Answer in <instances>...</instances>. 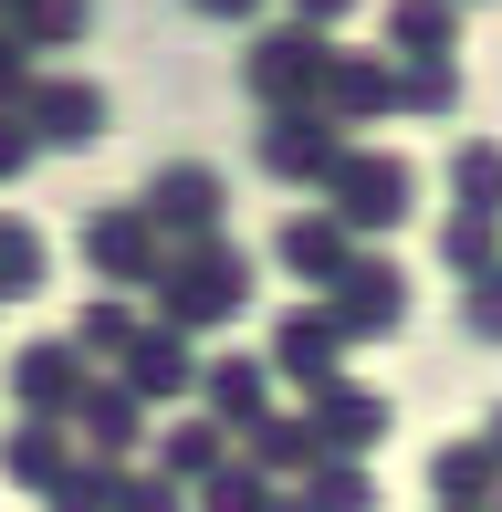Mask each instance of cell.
Masks as SVG:
<instances>
[{"label": "cell", "mask_w": 502, "mask_h": 512, "mask_svg": "<svg viewBox=\"0 0 502 512\" xmlns=\"http://www.w3.org/2000/svg\"><path fill=\"white\" fill-rule=\"evenodd\" d=\"M346 241H356V230H346V220H335V209H325V220H293L283 241H272V262H283L293 283H325V272L346 262Z\"/></svg>", "instance_id": "d6986e66"}, {"label": "cell", "mask_w": 502, "mask_h": 512, "mask_svg": "<svg viewBox=\"0 0 502 512\" xmlns=\"http://www.w3.org/2000/svg\"><path fill=\"white\" fill-rule=\"evenodd\" d=\"M32 147H42V136H32V115H21V105H0V178H21V168H32Z\"/></svg>", "instance_id": "4dcf8cb0"}, {"label": "cell", "mask_w": 502, "mask_h": 512, "mask_svg": "<svg viewBox=\"0 0 502 512\" xmlns=\"http://www.w3.org/2000/svg\"><path fill=\"white\" fill-rule=\"evenodd\" d=\"M105 512H189V502H178L168 471H116V502H105Z\"/></svg>", "instance_id": "83f0119b"}, {"label": "cell", "mask_w": 502, "mask_h": 512, "mask_svg": "<svg viewBox=\"0 0 502 512\" xmlns=\"http://www.w3.org/2000/svg\"><path fill=\"white\" fill-rule=\"evenodd\" d=\"M325 293H335L325 314H335V335H346V345H356V335H398V314H408V272L387 262V251H346V262L325 272Z\"/></svg>", "instance_id": "277c9868"}, {"label": "cell", "mask_w": 502, "mask_h": 512, "mask_svg": "<svg viewBox=\"0 0 502 512\" xmlns=\"http://www.w3.org/2000/svg\"><path fill=\"white\" fill-rule=\"evenodd\" d=\"M492 512H502V481H492Z\"/></svg>", "instance_id": "74e56055"}, {"label": "cell", "mask_w": 502, "mask_h": 512, "mask_svg": "<svg viewBox=\"0 0 502 512\" xmlns=\"http://www.w3.org/2000/svg\"><path fill=\"white\" fill-rule=\"evenodd\" d=\"M84 377H95V356H84L74 335H63V345H21V356H11V398H21V408H53V418L74 408Z\"/></svg>", "instance_id": "7c38bea8"}, {"label": "cell", "mask_w": 502, "mask_h": 512, "mask_svg": "<svg viewBox=\"0 0 502 512\" xmlns=\"http://www.w3.org/2000/svg\"><path fill=\"white\" fill-rule=\"evenodd\" d=\"M74 345H84V356H126V345H136V314L116 304V293H105V304L84 314V335H74Z\"/></svg>", "instance_id": "f1b7e54d"}, {"label": "cell", "mask_w": 502, "mask_h": 512, "mask_svg": "<svg viewBox=\"0 0 502 512\" xmlns=\"http://www.w3.org/2000/svg\"><path fill=\"white\" fill-rule=\"evenodd\" d=\"M189 11H210V21H251L262 0H189Z\"/></svg>", "instance_id": "836d02e7"}, {"label": "cell", "mask_w": 502, "mask_h": 512, "mask_svg": "<svg viewBox=\"0 0 502 512\" xmlns=\"http://www.w3.org/2000/svg\"><path fill=\"white\" fill-rule=\"evenodd\" d=\"M21 115H32L42 147H95V136H105V95L84 74H32V84H21Z\"/></svg>", "instance_id": "52a82bcc"}, {"label": "cell", "mask_w": 502, "mask_h": 512, "mask_svg": "<svg viewBox=\"0 0 502 512\" xmlns=\"http://www.w3.org/2000/svg\"><path fill=\"white\" fill-rule=\"evenodd\" d=\"M450 189H461V209H502V147H461Z\"/></svg>", "instance_id": "4316f807"}, {"label": "cell", "mask_w": 502, "mask_h": 512, "mask_svg": "<svg viewBox=\"0 0 502 512\" xmlns=\"http://www.w3.org/2000/svg\"><path fill=\"white\" fill-rule=\"evenodd\" d=\"M335 147H346L335 115H314V105H262V147H251V157H262L272 189H325Z\"/></svg>", "instance_id": "7a4b0ae2"}, {"label": "cell", "mask_w": 502, "mask_h": 512, "mask_svg": "<svg viewBox=\"0 0 502 512\" xmlns=\"http://www.w3.org/2000/svg\"><path fill=\"white\" fill-rule=\"evenodd\" d=\"M42 272H53L42 230L32 220H0V293H42Z\"/></svg>", "instance_id": "484cf974"}, {"label": "cell", "mask_w": 502, "mask_h": 512, "mask_svg": "<svg viewBox=\"0 0 502 512\" xmlns=\"http://www.w3.org/2000/svg\"><path fill=\"white\" fill-rule=\"evenodd\" d=\"M492 481H502L492 439H440V460H429V492L440 502H492Z\"/></svg>", "instance_id": "ffe728a7"}, {"label": "cell", "mask_w": 502, "mask_h": 512, "mask_svg": "<svg viewBox=\"0 0 502 512\" xmlns=\"http://www.w3.org/2000/svg\"><path fill=\"white\" fill-rule=\"evenodd\" d=\"M147 293H157V324H178V335H210V324H231V314H241L251 262L220 241V230H199V241H168V251H157Z\"/></svg>", "instance_id": "6da1fadb"}, {"label": "cell", "mask_w": 502, "mask_h": 512, "mask_svg": "<svg viewBox=\"0 0 502 512\" xmlns=\"http://www.w3.org/2000/svg\"><path fill=\"white\" fill-rule=\"evenodd\" d=\"M241 429H251V460H262V471H283V481L314 460V429H304V418H272V408H262V418H241Z\"/></svg>", "instance_id": "d4e9b609"}, {"label": "cell", "mask_w": 502, "mask_h": 512, "mask_svg": "<svg viewBox=\"0 0 502 512\" xmlns=\"http://www.w3.org/2000/svg\"><path fill=\"white\" fill-rule=\"evenodd\" d=\"M105 502H116V460L74 439V450H63V471L42 481V512H105Z\"/></svg>", "instance_id": "9a60e30c"}, {"label": "cell", "mask_w": 502, "mask_h": 512, "mask_svg": "<svg viewBox=\"0 0 502 512\" xmlns=\"http://www.w3.org/2000/svg\"><path fill=\"white\" fill-rule=\"evenodd\" d=\"M482 262H502V209H450L440 220V272H482Z\"/></svg>", "instance_id": "7402d4cb"}, {"label": "cell", "mask_w": 502, "mask_h": 512, "mask_svg": "<svg viewBox=\"0 0 502 512\" xmlns=\"http://www.w3.org/2000/svg\"><path fill=\"white\" fill-rule=\"evenodd\" d=\"M136 209H147L157 241H199V230L231 220V178H220L210 157H168V168L147 178V199H136Z\"/></svg>", "instance_id": "3957f363"}, {"label": "cell", "mask_w": 502, "mask_h": 512, "mask_svg": "<svg viewBox=\"0 0 502 512\" xmlns=\"http://www.w3.org/2000/svg\"><path fill=\"white\" fill-rule=\"evenodd\" d=\"M387 53H461V0H398L387 11Z\"/></svg>", "instance_id": "44dd1931"}, {"label": "cell", "mask_w": 502, "mask_h": 512, "mask_svg": "<svg viewBox=\"0 0 502 512\" xmlns=\"http://www.w3.org/2000/svg\"><path fill=\"white\" fill-rule=\"evenodd\" d=\"M189 492H199V512H262V502H272V471H262V460H231V450H220L210 471L189 481Z\"/></svg>", "instance_id": "603a6c76"}, {"label": "cell", "mask_w": 502, "mask_h": 512, "mask_svg": "<svg viewBox=\"0 0 502 512\" xmlns=\"http://www.w3.org/2000/svg\"><path fill=\"white\" fill-rule=\"evenodd\" d=\"M325 199H335V220L346 230H387L408 199H419V178H408V157H367V147H335V168H325Z\"/></svg>", "instance_id": "5b68a950"}, {"label": "cell", "mask_w": 502, "mask_h": 512, "mask_svg": "<svg viewBox=\"0 0 502 512\" xmlns=\"http://www.w3.org/2000/svg\"><path fill=\"white\" fill-rule=\"evenodd\" d=\"M440 512H482V502H440Z\"/></svg>", "instance_id": "8d00e7d4"}, {"label": "cell", "mask_w": 502, "mask_h": 512, "mask_svg": "<svg viewBox=\"0 0 502 512\" xmlns=\"http://www.w3.org/2000/svg\"><path fill=\"white\" fill-rule=\"evenodd\" d=\"M21 84H32V63H21V32L0 21V105H21Z\"/></svg>", "instance_id": "1f68e13d"}, {"label": "cell", "mask_w": 502, "mask_h": 512, "mask_svg": "<svg viewBox=\"0 0 502 512\" xmlns=\"http://www.w3.org/2000/svg\"><path fill=\"white\" fill-rule=\"evenodd\" d=\"M63 450H74V418H53V408H21V418H11V439H0V471H11L21 492H42V481L63 471Z\"/></svg>", "instance_id": "4fadbf2b"}, {"label": "cell", "mask_w": 502, "mask_h": 512, "mask_svg": "<svg viewBox=\"0 0 502 512\" xmlns=\"http://www.w3.org/2000/svg\"><path fill=\"white\" fill-rule=\"evenodd\" d=\"M63 418H74V439H84V450H105V460H126L136 439H147V398H136L126 377H84Z\"/></svg>", "instance_id": "ba28073f"}, {"label": "cell", "mask_w": 502, "mask_h": 512, "mask_svg": "<svg viewBox=\"0 0 502 512\" xmlns=\"http://www.w3.org/2000/svg\"><path fill=\"white\" fill-rule=\"evenodd\" d=\"M0 21L21 32V53H74L84 21H95V0H11Z\"/></svg>", "instance_id": "ac0fdd59"}, {"label": "cell", "mask_w": 502, "mask_h": 512, "mask_svg": "<svg viewBox=\"0 0 502 512\" xmlns=\"http://www.w3.org/2000/svg\"><path fill=\"white\" fill-rule=\"evenodd\" d=\"M157 230H147V209H95V220H84V262L105 272V283H147L157 272Z\"/></svg>", "instance_id": "30bf717a"}, {"label": "cell", "mask_w": 502, "mask_h": 512, "mask_svg": "<svg viewBox=\"0 0 502 512\" xmlns=\"http://www.w3.org/2000/svg\"><path fill=\"white\" fill-rule=\"evenodd\" d=\"M482 439H492V460H502V408H492V429H482Z\"/></svg>", "instance_id": "d590c367"}, {"label": "cell", "mask_w": 502, "mask_h": 512, "mask_svg": "<svg viewBox=\"0 0 502 512\" xmlns=\"http://www.w3.org/2000/svg\"><path fill=\"white\" fill-rule=\"evenodd\" d=\"M304 429H314V450H377L387 439V398H367V387H346V377H314L304 387Z\"/></svg>", "instance_id": "9c48e42d"}, {"label": "cell", "mask_w": 502, "mask_h": 512, "mask_svg": "<svg viewBox=\"0 0 502 512\" xmlns=\"http://www.w3.org/2000/svg\"><path fill=\"white\" fill-rule=\"evenodd\" d=\"M293 481H304V502H314V512H377V481L356 471V450H314Z\"/></svg>", "instance_id": "e0dca14e"}, {"label": "cell", "mask_w": 502, "mask_h": 512, "mask_svg": "<svg viewBox=\"0 0 502 512\" xmlns=\"http://www.w3.org/2000/svg\"><path fill=\"white\" fill-rule=\"evenodd\" d=\"M262 512H314V502H283V492H272V502H262Z\"/></svg>", "instance_id": "e575fe53"}, {"label": "cell", "mask_w": 502, "mask_h": 512, "mask_svg": "<svg viewBox=\"0 0 502 512\" xmlns=\"http://www.w3.org/2000/svg\"><path fill=\"white\" fill-rule=\"evenodd\" d=\"M325 53H335V42L314 32V21H283V32H262V42L241 53V84H251L262 105H314V74H325Z\"/></svg>", "instance_id": "8992f818"}, {"label": "cell", "mask_w": 502, "mask_h": 512, "mask_svg": "<svg viewBox=\"0 0 502 512\" xmlns=\"http://www.w3.org/2000/svg\"><path fill=\"white\" fill-rule=\"evenodd\" d=\"M262 377H272L262 356H220L210 377H199V398H210L220 429H241V418H262V408H272V387H262Z\"/></svg>", "instance_id": "2e32d148"}, {"label": "cell", "mask_w": 502, "mask_h": 512, "mask_svg": "<svg viewBox=\"0 0 502 512\" xmlns=\"http://www.w3.org/2000/svg\"><path fill=\"white\" fill-rule=\"evenodd\" d=\"M335 11H356V0H293V21H314V32H325Z\"/></svg>", "instance_id": "d6a6232c"}, {"label": "cell", "mask_w": 502, "mask_h": 512, "mask_svg": "<svg viewBox=\"0 0 502 512\" xmlns=\"http://www.w3.org/2000/svg\"><path fill=\"white\" fill-rule=\"evenodd\" d=\"M116 377L136 387V398H189V387H199V356H189V335H178V324H157V335L136 324V345L116 356Z\"/></svg>", "instance_id": "8fae6325"}, {"label": "cell", "mask_w": 502, "mask_h": 512, "mask_svg": "<svg viewBox=\"0 0 502 512\" xmlns=\"http://www.w3.org/2000/svg\"><path fill=\"white\" fill-rule=\"evenodd\" d=\"M471 335H482V345H502V262H482V272H471Z\"/></svg>", "instance_id": "f546056e"}, {"label": "cell", "mask_w": 502, "mask_h": 512, "mask_svg": "<svg viewBox=\"0 0 502 512\" xmlns=\"http://www.w3.org/2000/svg\"><path fill=\"white\" fill-rule=\"evenodd\" d=\"M335 356H346L335 314H283V324H272V356H262V366H283L293 387H314V377H335Z\"/></svg>", "instance_id": "5bb4252c"}, {"label": "cell", "mask_w": 502, "mask_h": 512, "mask_svg": "<svg viewBox=\"0 0 502 512\" xmlns=\"http://www.w3.org/2000/svg\"><path fill=\"white\" fill-rule=\"evenodd\" d=\"M220 450H231V429H220V418H178V429H168V439H157V471H168V481H178V492H189V481H199V471H210V460H220Z\"/></svg>", "instance_id": "cb8c5ba5"}]
</instances>
